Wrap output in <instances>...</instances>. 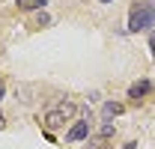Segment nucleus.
Instances as JSON below:
<instances>
[{
	"mask_svg": "<svg viewBox=\"0 0 155 149\" xmlns=\"http://www.w3.org/2000/svg\"><path fill=\"white\" fill-rule=\"evenodd\" d=\"M152 24H155V6L146 3V0L134 3V9H131V15H128V30H131V33H140V30H146V27H152Z\"/></svg>",
	"mask_w": 155,
	"mask_h": 149,
	"instance_id": "f257e3e1",
	"label": "nucleus"
},
{
	"mask_svg": "<svg viewBox=\"0 0 155 149\" xmlns=\"http://www.w3.org/2000/svg\"><path fill=\"white\" fill-rule=\"evenodd\" d=\"M101 3H114V0H101Z\"/></svg>",
	"mask_w": 155,
	"mask_h": 149,
	"instance_id": "f8f14e48",
	"label": "nucleus"
},
{
	"mask_svg": "<svg viewBox=\"0 0 155 149\" xmlns=\"http://www.w3.org/2000/svg\"><path fill=\"white\" fill-rule=\"evenodd\" d=\"M122 111H125V108H122L119 101H107V104L101 108V113H104V119H114V116H119Z\"/></svg>",
	"mask_w": 155,
	"mask_h": 149,
	"instance_id": "39448f33",
	"label": "nucleus"
},
{
	"mask_svg": "<svg viewBox=\"0 0 155 149\" xmlns=\"http://www.w3.org/2000/svg\"><path fill=\"white\" fill-rule=\"evenodd\" d=\"M149 51H152V57H155V33L149 36Z\"/></svg>",
	"mask_w": 155,
	"mask_h": 149,
	"instance_id": "1a4fd4ad",
	"label": "nucleus"
},
{
	"mask_svg": "<svg viewBox=\"0 0 155 149\" xmlns=\"http://www.w3.org/2000/svg\"><path fill=\"white\" fill-rule=\"evenodd\" d=\"M15 3H18V9H24V12H33V9H45L48 0H15Z\"/></svg>",
	"mask_w": 155,
	"mask_h": 149,
	"instance_id": "423d86ee",
	"label": "nucleus"
},
{
	"mask_svg": "<svg viewBox=\"0 0 155 149\" xmlns=\"http://www.w3.org/2000/svg\"><path fill=\"white\" fill-rule=\"evenodd\" d=\"M152 90H155L152 81H137V84H131V87H128V98H131V101H143Z\"/></svg>",
	"mask_w": 155,
	"mask_h": 149,
	"instance_id": "7ed1b4c3",
	"label": "nucleus"
},
{
	"mask_svg": "<svg viewBox=\"0 0 155 149\" xmlns=\"http://www.w3.org/2000/svg\"><path fill=\"white\" fill-rule=\"evenodd\" d=\"M90 137V122H75L72 128H69V134H66V140H87Z\"/></svg>",
	"mask_w": 155,
	"mask_h": 149,
	"instance_id": "20e7f679",
	"label": "nucleus"
},
{
	"mask_svg": "<svg viewBox=\"0 0 155 149\" xmlns=\"http://www.w3.org/2000/svg\"><path fill=\"white\" fill-rule=\"evenodd\" d=\"M134 146H137L134 140H128V143H125V146H122V149H134Z\"/></svg>",
	"mask_w": 155,
	"mask_h": 149,
	"instance_id": "9d476101",
	"label": "nucleus"
},
{
	"mask_svg": "<svg viewBox=\"0 0 155 149\" xmlns=\"http://www.w3.org/2000/svg\"><path fill=\"white\" fill-rule=\"evenodd\" d=\"M98 134H101V137H110V134H114V122H104V125H101V131H98Z\"/></svg>",
	"mask_w": 155,
	"mask_h": 149,
	"instance_id": "6e6552de",
	"label": "nucleus"
},
{
	"mask_svg": "<svg viewBox=\"0 0 155 149\" xmlns=\"http://www.w3.org/2000/svg\"><path fill=\"white\" fill-rule=\"evenodd\" d=\"M75 113H78V104L63 101L60 108H54L51 113H45V128H60V125H66V119L75 116Z\"/></svg>",
	"mask_w": 155,
	"mask_h": 149,
	"instance_id": "f03ea898",
	"label": "nucleus"
},
{
	"mask_svg": "<svg viewBox=\"0 0 155 149\" xmlns=\"http://www.w3.org/2000/svg\"><path fill=\"white\" fill-rule=\"evenodd\" d=\"M0 128H6V119H3V113H0Z\"/></svg>",
	"mask_w": 155,
	"mask_h": 149,
	"instance_id": "9b49d317",
	"label": "nucleus"
},
{
	"mask_svg": "<svg viewBox=\"0 0 155 149\" xmlns=\"http://www.w3.org/2000/svg\"><path fill=\"white\" fill-rule=\"evenodd\" d=\"M90 149H110V143H107V137H101V134H98V137L90 140Z\"/></svg>",
	"mask_w": 155,
	"mask_h": 149,
	"instance_id": "0eeeda50",
	"label": "nucleus"
}]
</instances>
